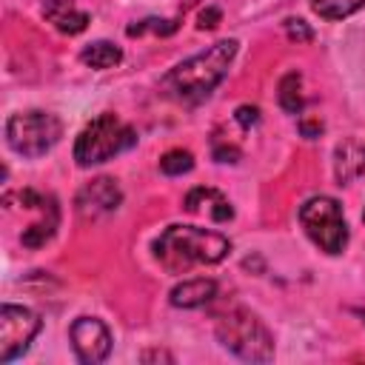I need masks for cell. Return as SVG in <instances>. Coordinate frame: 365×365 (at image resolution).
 Listing matches in <instances>:
<instances>
[{
	"mask_svg": "<svg viewBox=\"0 0 365 365\" xmlns=\"http://www.w3.org/2000/svg\"><path fill=\"white\" fill-rule=\"evenodd\" d=\"M362 6H365V0H311V9L322 20H345V17L356 14Z\"/></svg>",
	"mask_w": 365,
	"mask_h": 365,
	"instance_id": "cell-17",
	"label": "cell"
},
{
	"mask_svg": "<svg viewBox=\"0 0 365 365\" xmlns=\"http://www.w3.org/2000/svg\"><path fill=\"white\" fill-rule=\"evenodd\" d=\"M217 297V282L211 277H194V279H182L180 285L171 288L168 299L174 308H202L205 302H211Z\"/></svg>",
	"mask_w": 365,
	"mask_h": 365,
	"instance_id": "cell-14",
	"label": "cell"
},
{
	"mask_svg": "<svg viewBox=\"0 0 365 365\" xmlns=\"http://www.w3.org/2000/svg\"><path fill=\"white\" fill-rule=\"evenodd\" d=\"M299 222L308 234V240L325 251V254H342L348 245V222L342 214V205L334 197H311L299 205Z\"/></svg>",
	"mask_w": 365,
	"mask_h": 365,
	"instance_id": "cell-6",
	"label": "cell"
},
{
	"mask_svg": "<svg viewBox=\"0 0 365 365\" xmlns=\"http://www.w3.org/2000/svg\"><path fill=\"white\" fill-rule=\"evenodd\" d=\"M182 208L191 211V214H205V217L214 220V222H228V220L234 217V208H231L228 197L220 194L217 188H205V185L188 191Z\"/></svg>",
	"mask_w": 365,
	"mask_h": 365,
	"instance_id": "cell-11",
	"label": "cell"
},
{
	"mask_svg": "<svg viewBox=\"0 0 365 365\" xmlns=\"http://www.w3.org/2000/svg\"><path fill=\"white\" fill-rule=\"evenodd\" d=\"M299 131H302L308 140H314V137H319V131H322V120H319V117H299Z\"/></svg>",
	"mask_w": 365,
	"mask_h": 365,
	"instance_id": "cell-23",
	"label": "cell"
},
{
	"mask_svg": "<svg viewBox=\"0 0 365 365\" xmlns=\"http://www.w3.org/2000/svg\"><path fill=\"white\" fill-rule=\"evenodd\" d=\"M220 23V9H214V6H208L205 11H200V29H214Z\"/></svg>",
	"mask_w": 365,
	"mask_h": 365,
	"instance_id": "cell-24",
	"label": "cell"
},
{
	"mask_svg": "<svg viewBox=\"0 0 365 365\" xmlns=\"http://www.w3.org/2000/svg\"><path fill=\"white\" fill-rule=\"evenodd\" d=\"M74 356L86 365H97L111 354V331L97 317H77L68 328Z\"/></svg>",
	"mask_w": 365,
	"mask_h": 365,
	"instance_id": "cell-9",
	"label": "cell"
},
{
	"mask_svg": "<svg viewBox=\"0 0 365 365\" xmlns=\"http://www.w3.org/2000/svg\"><path fill=\"white\" fill-rule=\"evenodd\" d=\"M40 317L26 308V305H11L6 302L0 308V362H11L23 356L31 345V339L40 331Z\"/></svg>",
	"mask_w": 365,
	"mask_h": 365,
	"instance_id": "cell-7",
	"label": "cell"
},
{
	"mask_svg": "<svg viewBox=\"0 0 365 365\" xmlns=\"http://www.w3.org/2000/svg\"><path fill=\"white\" fill-rule=\"evenodd\" d=\"M194 168V157L191 151L185 148H171L160 157V171L168 174V177H180V174H188Z\"/></svg>",
	"mask_w": 365,
	"mask_h": 365,
	"instance_id": "cell-18",
	"label": "cell"
},
{
	"mask_svg": "<svg viewBox=\"0 0 365 365\" xmlns=\"http://www.w3.org/2000/svg\"><path fill=\"white\" fill-rule=\"evenodd\" d=\"M285 34L291 37V40H297V43H308L311 37H314V31L305 26V20H285Z\"/></svg>",
	"mask_w": 365,
	"mask_h": 365,
	"instance_id": "cell-20",
	"label": "cell"
},
{
	"mask_svg": "<svg viewBox=\"0 0 365 365\" xmlns=\"http://www.w3.org/2000/svg\"><path fill=\"white\" fill-rule=\"evenodd\" d=\"M237 40H217L205 51L177 63L163 77V91L180 103H200L205 100L228 74V66L237 54Z\"/></svg>",
	"mask_w": 365,
	"mask_h": 365,
	"instance_id": "cell-2",
	"label": "cell"
},
{
	"mask_svg": "<svg viewBox=\"0 0 365 365\" xmlns=\"http://www.w3.org/2000/svg\"><path fill=\"white\" fill-rule=\"evenodd\" d=\"M362 317H365V311H362Z\"/></svg>",
	"mask_w": 365,
	"mask_h": 365,
	"instance_id": "cell-26",
	"label": "cell"
},
{
	"mask_svg": "<svg viewBox=\"0 0 365 365\" xmlns=\"http://www.w3.org/2000/svg\"><path fill=\"white\" fill-rule=\"evenodd\" d=\"M234 120L240 123V128H251L257 120H259V108L257 106H240L234 111Z\"/></svg>",
	"mask_w": 365,
	"mask_h": 365,
	"instance_id": "cell-22",
	"label": "cell"
},
{
	"mask_svg": "<svg viewBox=\"0 0 365 365\" xmlns=\"http://www.w3.org/2000/svg\"><path fill=\"white\" fill-rule=\"evenodd\" d=\"M14 197L20 200V205H23L26 211H37V220H31V222L23 228L20 242H23L26 248H43V245L54 237V231H57V225H60L57 200H54L51 194L34 191V188H23V191H17Z\"/></svg>",
	"mask_w": 365,
	"mask_h": 365,
	"instance_id": "cell-8",
	"label": "cell"
},
{
	"mask_svg": "<svg viewBox=\"0 0 365 365\" xmlns=\"http://www.w3.org/2000/svg\"><path fill=\"white\" fill-rule=\"evenodd\" d=\"M120 200H123L120 185H117L111 177H97V180L86 182V185L77 191L74 205H77L80 220L91 222V220H100V217H106V214L117 211Z\"/></svg>",
	"mask_w": 365,
	"mask_h": 365,
	"instance_id": "cell-10",
	"label": "cell"
},
{
	"mask_svg": "<svg viewBox=\"0 0 365 365\" xmlns=\"http://www.w3.org/2000/svg\"><path fill=\"white\" fill-rule=\"evenodd\" d=\"M217 339L225 351L245 362H268L274 356V336L265 322L248 308H231L217 319Z\"/></svg>",
	"mask_w": 365,
	"mask_h": 365,
	"instance_id": "cell-3",
	"label": "cell"
},
{
	"mask_svg": "<svg viewBox=\"0 0 365 365\" xmlns=\"http://www.w3.org/2000/svg\"><path fill=\"white\" fill-rule=\"evenodd\" d=\"M277 100H279L282 111H288V114H299V111H302L305 97H302V77H299L297 71H288V74L279 80Z\"/></svg>",
	"mask_w": 365,
	"mask_h": 365,
	"instance_id": "cell-16",
	"label": "cell"
},
{
	"mask_svg": "<svg viewBox=\"0 0 365 365\" xmlns=\"http://www.w3.org/2000/svg\"><path fill=\"white\" fill-rule=\"evenodd\" d=\"M228 251H231L228 237L200 225H168L154 240V259L171 274H185L194 265L222 262Z\"/></svg>",
	"mask_w": 365,
	"mask_h": 365,
	"instance_id": "cell-1",
	"label": "cell"
},
{
	"mask_svg": "<svg viewBox=\"0 0 365 365\" xmlns=\"http://www.w3.org/2000/svg\"><path fill=\"white\" fill-rule=\"evenodd\" d=\"M63 137V123L51 111H17L6 120V143L20 157H43Z\"/></svg>",
	"mask_w": 365,
	"mask_h": 365,
	"instance_id": "cell-5",
	"label": "cell"
},
{
	"mask_svg": "<svg viewBox=\"0 0 365 365\" xmlns=\"http://www.w3.org/2000/svg\"><path fill=\"white\" fill-rule=\"evenodd\" d=\"M334 174H336L339 185H348L365 174V143L362 140L351 137L334 148Z\"/></svg>",
	"mask_w": 365,
	"mask_h": 365,
	"instance_id": "cell-13",
	"label": "cell"
},
{
	"mask_svg": "<svg viewBox=\"0 0 365 365\" xmlns=\"http://www.w3.org/2000/svg\"><path fill=\"white\" fill-rule=\"evenodd\" d=\"M137 143V131L123 123L117 114H100L94 117L74 140V160L83 168L100 165L106 160H111L114 154L131 148Z\"/></svg>",
	"mask_w": 365,
	"mask_h": 365,
	"instance_id": "cell-4",
	"label": "cell"
},
{
	"mask_svg": "<svg viewBox=\"0 0 365 365\" xmlns=\"http://www.w3.org/2000/svg\"><path fill=\"white\" fill-rule=\"evenodd\" d=\"M214 160L217 163H237L240 160V148L222 140H214Z\"/></svg>",
	"mask_w": 365,
	"mask_h": 365,
	"instance_id": "cell-21",
	"label": "cell"
},
{
	"mask_svg": "<svg viewBox=\"0 0 365 365\" xmlns=\"http://www.w3.org/2000/svg\"><path fill=\"white\" fill-rule=\"evenodd\" d=\"M128 37H137V34H145V31H154V34H171L177 31V20H157V17H148V20H140L134 26L125 29Z\"/></svg>",
	"mask_w": 365,
	"mask_h": 365,
	"instance_id": "cell-19",
	"label": "cell"
},
{
	"mask_svg": "<svg viewBox=\"0 0 365 365\" xmlns=\"http://www.w3.org/2000/svg\"><path fill=\"white\" fill-rule=\"evenodd\" d=\"M80 60L91 68H114L123 60V51H120V46H114L108 40H97L80 51Z\"/></svg>",
	"mask_w": 365,
	"mask_h": 365,
	"instance_id": "cell-15",
	"label": "cell"
},
{
	"mask_svg": "<svg viewBox=\"0 0 365 365\" xmlns=\"http://www.w3.org/2000/svg\"><path fill=\"white\" fill-rule=\"evenodd\" d=\"M140 359H143V362H151V359H165V362H174V356H171V354H165V351H145Z\"/></svg>",
	"mask_w": 365,
	"mask_h": 365,
	"instance_id": "cell-25",
	"label": "cell"
},
{
	"mask_svg": "<svg viewBox=\"0 0 365 365\" xmlns=\"http://www.w3.org/2000/svg\"><path fill=\"white\" fill-rule=\"evenodd\" d=\"M40 11L60 34H68V37L86 31V26H88V14L83 9H77L71 0H43Z\"/></svg>",
	"mask_w": 365,
	"mask_h": 365,
	"instance_id": "cell-12",
	"label": "cell"
}]
</instances>
